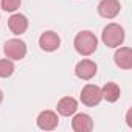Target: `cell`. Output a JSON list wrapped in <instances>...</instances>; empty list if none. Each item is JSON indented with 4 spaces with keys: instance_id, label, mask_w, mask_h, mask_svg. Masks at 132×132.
<instances>
[{
    "instance_id": "1",
    "label": "cell",
    "mask_w": 132,
    "mask_h": 132,
    "mask_svg": "<svg viewBox=\"0 0 132 132\" xmlns=\"http://www.w3.org/2000/svg\"><path fill=\"white\" fill-rule=\"evenodd\" d=\"M73 44H75V50L81 56H90L98 48V39L90 31H81V33H78Z\"/></svg>"
},
{
    "instance_id": "2",
    "label": "cell",
    "mask_w": 132,
    "mask_h": 132,
    "mask_svg": "<svg viewBox=\"0 0 132 132\" xmlns=\"http://www.w3.org/2000/svg\"><path fill=\"white\" fill-rule=\"evenodd\" d=\"M101 37H103L104 45H107L109 48H115V47H120L123 44V40H124V30L118 23H109L103 30V36Z\"/></svg>"
},
{
    "instance_id": "3",
    "label": "cell",
    "mask_w": 132,
    "mask_h": 132,
    "mask_svg": "<svg viewBox=\"0 0 132 132\" xmlns=\"http://www.w3.org/2000/svg\"><path fill=\"white\" fill-rule=\"evenodd\" d=\"M3 53L6 54L8 59L20 61L27 54V44L20 39H10L3 47Z\"/></svg>"
},
{
    "instance_id": "4",
    "label": "cell",
    "mask_w": 132,
    "mask_h": 132,
    "mask_svg": "<svg viewBox=\"0 0 132 132\" xmlns=\"http://www.w3.org/2000/svg\"><path fill=\"white\" fill-rule=\"evenodd\" d=\"M103 100V93H101V89L95 84H87L82 92H81V101L84 106L87 107H95L101 103Z\"/></svg>"
},
{
    "instance_id": "5",
    "label": "cell",
    "mask_w": 132,
    "mask_h": 132,
    "mask_svg": "<svg viewBox=\"0 0 132 132\" xmlns=\"http://www.w3.org/2000/svg\"><path fill=\"white\" fill-rule=\"evenodd\" d=\"M75 75L79 78V79H84V81H89L92 79L95 75H96V64L90 59H82L76 64L75 67Z\"/></svg>"
},
{
    "instance_id": "6",
    "label": "cell",
    "mask_w": 132,
    "mask_h": 132,
    "mask_svg": "<svg viewBox=\"0 0 132 132\" xmlns=\"http://www.w3.org/2000/svg\"><path fill=\"white\" fill-rule=\"evenodd\" d=\"M121 5L118 0H101L98 3V14L104 19H113L118 16Z\"/></svg>"
},
{
    "instance_id": "7",
    "label": "cell",
    "mask_w": 132,
    "mask_h": 132,
    "mask_svg": "<svg viewBox=\"0 0 132 132\" xmlns=\"http://www.w3.org/2000/svg\"><path fill=\"white\" fill-rule=\"evenodd\" d=\"M36 123L42 130H53V129H56V126L59 123V118L53 110H42L37 115Z\"/></svg>"
},
{
    "instance_id": "8",
    "label": "cell",
    "mask_w": 132,
    "mask_h": 132,
    "mask_svg": "<svg viewBox=\"0 0 132 132\" xmlns=\"http://www.w3.org/2000/svg\"><path fill=\"white\" fill-rule=\"evenodd\" d=\"M39 45L44 51H54L61 45V37L54 31H45L39 37Z\"/></svg>"
},
{
    "instance_id": "9",
    "label": "cell",
    "mask_w": 132,
    "mask_h": 132,
    "mask_svg": "<svg viewBox=\"0 0 132 132\" xmlns=\"http://www.w3.org/2000/svg\"><path fill=\"white\" fill-rule=\"evenodd\" d=\"M8 28L11 30L13 34L20 36L28 30V19L23 14H13L8 19Z\"/></svg>"
},
{
    "instance_id": "10",
    "label": "cell",
    "mask_w": 132,
    "mask_h": 132,
    "mask_svg": "<svg viewBox=\"0 0 132 132\" xmlns=\"http://www.w3.org/2000/svg\"><path fill=\"white\" fill-rule=\"evenodd\" d=\"M72 127L75 132H90L93 129V120L87 113H78L72 120Z\"/></svg>"
},
{
    "instance_id": "11",
    "label": "cell",
    "mask_w": 132,
    "mask_h": 132,
    "mask_svg": "<svg viewBox=\"0 0 132 132\" xmlns=\"http://www.w3.org/2000/svg\"><path fill=\"white\" fill-rule=\"evenodd\" d=\"M115 64L123 70H129L132 67V50L129 47H121L120 50L115 51Z\"/></svg>"
},
{
    "instance_id": "12",
    "label": "cell",
    "mask_w": 132,
    "mask_h": 132,
    "mask_svg": "<svg viewBox=\"0 0 132 132\" xmlns=\"http://www.w3.org/2000/svg\"><path fill=\"white\" fill-rule=\"evenodd\" d=\"M57 112L62 115V117H70V115H73L75 112H76V109H78V101L75 100V98H72V96H65V98H62L59 103H57Z\"/></svg>"
},
{
    "instance_id": "13",
    "label": "cell",
    "mask_w": 132,
    "mask_h": 132,
    "mask_svg": "<svg viewBox=\"0 0 132 132\" xmlns=\"http://www.w3.org/2000/svg\"><path fill=\"white\" fill-rule=\"evenodd\" d=\"M101 93H103V98L107 103H115L120 98L121 90H120L118 84H115V82H106L103 86V89H101Z\"/></svg>"
},
{
    "instance_id": "14",
    "label": "cell",
    "mask_w": 132,
    "mask_h": 132,
    "mask_svg": "<svg viewBox=\"0 0 132 132\" xmlns=\"http://www.w3.org/2000/svg\"><path fill=\"white\" fill-rule=\"evenodd\" d=\"M14 73V64L11 59H0V78H8Z\"/></svg>"
},
{
    "instance_id": "15",
    "label": "cell",
    "mask_w": 132,
    "mask_h": 132,
    "mask_svg": "<svg viewBox=\"0 0 132 132\" xmlns=\"http://www.w3.org/2000/svg\"><path fill=\"white\" fill-rule=\"evenodd\" d=\"M22 3V0H2L0 5H2V10L3 11H8V13H13L16 11Z\"/></svg>"
},
{
    "instance_id": "16",
    "label": "cell",
    "mask_w": 132,
    "mask_h": 132,
    "mask_svg": "<svg viewBox=\"0 0 132 132\" xmlns=\"http://www.w3.org/2000/svg\"><path fill=\"white\" fill-rule=\"evenodd\" d=\"M127 124H129V127H132V120H130V110L127 112Z\"/></svg>"
},
{
    "instance_id": "17",
    "label": "cell",
    "mask_w": 132,
    "mask_h": 132,
    "mask_svg": "<svg viewBox=\"0 0 132 132\" xmlns=\"http://www.w3.org/2000/svg\"><path fill=\"white\" fill-rule=\"evenodd\" d=\"M2 101H3V92L0 90V104H2Z\"/></svg>"
}]
</instances>
